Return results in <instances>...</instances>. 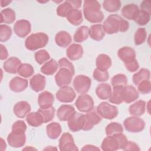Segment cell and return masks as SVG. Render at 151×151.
<instances>
[{
  "mask_svg": "<svg viewBox=\"0 0 151 151\" xmlns=\"http://www.w3.org/2000/svg\"><path fill=\"white\" fill-rule=\"evenodd\" d=\"M117 55L124 64L136 60L135 51L130 47H123L120 48L117 52Z\"/></svg>",
  "mask_w": 151,
  "mask_h": 151,
  "instance_id": "obj_18",
  "label": "cell"
},
{
  "mask_svg": "<svg viewBox=\"0 0 151 151\" xmlns=\"http://www.w3.org/2000/svg\"><path fill=\"white\" fill-rule=\"evenodd\" d=\"M1 52H0V59L1 60H5L8 57V52L6 48V47L2 45L1 44Z\"/></svg>",
  "mask_w": 151,
  "mask_h": 151,
  "instance_id": "obj_56",
  "label": "cell"
},
{
  "mask_svg": "<svg viewBox=\"0 0 151 151\" xmlns=\"http://www.w3.org/2000/svg\"><path fill=\"white\" fill-rule=\"evenodd\" d=\"M12 35V29L10 27L6 25H0V41L5 42L8 41Z\"/></svg>",
  "mask_w": 151,
  "mask_h": 151,
  "instance_id": "obj_47",
  "label": "cell"
},
{
  "mask_svg": "<svg viewBox=\"0 0 151 151\" xmlns=\"http://www.w3.org/2000/svg\"><path fill=\"white\" fill-rule=\"evenodd\" d=\"M15 18V12L11 8H8L1 11V23L10 24L14 22Z\"/></svg>",
  "mask_w": 151,
  "mask_h": 151,
  "instance_id": "obj_36",
  "label": "cell"
},
{
  "mask_svg": "<svg viewBox=\"0 0 151 151\" xmlns=\"http://www.w3.org/2000/svg\"><path fill=\"white\" fill-rule=\"evenodd\" d=\"M88 28L87 26H81L78 28L74 34V41L76 42H82L88 37Z\"/></svg>",
  "mask_w": 151,
  "mask_h": 151,
  "instance_id": "obj_37",
  "label": "cell"
},
{
  "mask_svg": "<svg viewBox=\"0 0 151 151\" xmlns=\"http://www.w3.org/2000/svg\"><path fill=\"white\" fill-rule=\"evenodd\" d=\"M58 147L60 150H78L74 142L73 136L69 133H64L59 139Z\"/></svg>",
  "mask_w": 151,
  "mask_h": 151,
  "instance_id": "obj_13",
  "label": "cell"
},
{
  "mask_svg": "<svg viewBox=\"0 0 151 151\" xmlns=\"http://www.w3.org/2000/svg\"><path fill=\"white\" fill-rule=\"evenodd\" d=\"M75 105L80 111L87 113L94 108V101L90 96L86 94H81L77 99Z\"/></svg>",
  "mask_w": 151,
  "mask_h": 151,
  "instance_id": "obj_10",
  "label": "cell"
},
{
  "mask_svg": "<svg viewBox=\"0 0 151 151\" xmlns=\"http://www.w3.org/2000/svg\"><path fill=\"white\" fill-rule=\"evenodd\" d=\"M147 32L145 28H139L135 34L134 37V44L136 45H139L143 44L146 40Z\"/></svg>",
  "mask_w": 151,
  "mask_h": 151,
  "instance_id": "obj_44",
  "label": "cell"
},
{
  "mask_svg": "<svg viewBox=\"0 0 151 151\" xmlns=\"http://www.w3.org/2000/svg\"><path fill=\"white\" fill-rule=\"evenodd\" d=\"M141 10L145 11L151 14V2L148 1H143L140 4Z\"/></svg>",
  "mask_w": 151,
  "mask_h": 151,
  "instance_id": "obj_55",
  "label": "cell"
},
{
  "mask_svg": "<svg viewBox=\"0 0 151 151\" xmlns=\"http://www.w3.org/2000/svg\"><path fill=\"white\" fill-rule=\"evenodd\" d=\"M34 57L36 62L40 65L47 62L50 58L49 53L45 50H41L36 52L35 53Z\"/></svg>",
  "mask_w": 151,
  "mask_h": 151,
  "instance_id": "obj_46",
  "label": "cell"
},
{
  "mask_svg": "<svg viewBox=\"0 0 151 151\" xmlns=\"http://www.w3.org/2000/svg\"><path fill=\"white\" fill-rule=\"evenodd\" d=\"M124 65L126 68L130 72H135L139 68V65L136 59L133 61L124 64Z\"/></svg>",
  "mask_w": 151,
  "mask_h": 151,
  "instance_id": "obj_53",
  "label": "cell"
},
{
  "mask_svg": "<svg viewBox=\"0 0 151 151\" xmlns=\"http://www.w3.org/2000/svg\"><path fill=\"white\" fill-rule=\"evenodd\" d=\"M17 73L19 76L23 77L28 78L34 74V70L33 67L31 64L27 63H23L21 64L18 67Z\"/></svg>",
  "mask_w": 151,
  "mask_h": 151,
  "instance_id": "obj_40",
  "label": "cell"
},
{
  "mask_svg": "<svg viewBox=\"0 0 151 151\" xmlns=\"http://www.w3.org/2000/svg\"><path fill=\"white\" fill-rule=\"evenodd\" d=\"M66 54L71 61L78 60L81 58L83 54V48L80 44H72L67 49Z\"/></svg>",
  "mask_w": 151,
  "mask_h": 151,
  "instance_id": "obj_22",
  "label": "cell"
},
{
  "mask_svg": "<svg viewBox=\"0 0 151 151\" xmlns=\"http://www.w3.org/2000/svg\"><path fill=\"white\" fill-rule=\"evenodd\" d=\"M91 80L84 75H78L73 80V87L77 93L86 94L90 88Z\"/></svg>",
  "mask_w": 151,
  "mask_h": 151,
  "instance_id": "obj_8",
  "label": "cell"
},
{
  "mask_svg": "<svg viewBox=\"0 0 151 151\" xmlns=\"http://www.w3.org/2000/svg\"><path fill=\"white\" fill-rule=\"evenodd\" d=\"M73 9L74 8L71 4L68 3L67 1H65L63 4L59 5L57 7L56 10L57 14L61 17H66L68 13Z\"/></svg>",
  "mask_w": 151,
  "mask_h": 151,
  "instance_id": "obj_45",
  "label": "cell"
},
{
  "mask_svg": "<svg viewBox=\"0 0 151 151\" xmlns=\"http://www.w3.org/2000/svg\"><path fill=\"white\" fill-rule=\"evenodd\" d=\"M123 150H140V148L138 145L132 141H127L124 146H123Z\"/></svg>",
  "mask_w": 151,
  "mask_h": 151,
  "instance_id": "obj_54",
  "label": "cell"
},
{
  "mask_svg": "<svg viewBox=\"0 0 151 151\" xmlns=\"http://www.w3.org/2000/svg\"><path fill=\"white\" fill-rule=\"evenodd\" d=\"M137 90L142 94H148L151 90L150 81L149 80L142 81L137 85Z\"/></svg>",
  "mask_w": 151,
  "mask_h": 151,
  "instance_id": "obj_50",
  "label": "cell"
},
{
  "mask_svg": "<svg viewBox=\"0 0 151 151\" xmlns=\"http://www.w3.org/2000/svg\"><path fill=\"white\" fill-rule=\"evenodd\" d=\"M1 150L2 151H4L6 149V145L5 142V141L4 140V139L2 138L1 139Z\"/></svg>",
  "mask_w": 151,
  "mask_h": 151,
  "instance_id": "obj_59",
  "label": "cell"
},
{
  "mask_svg": "<svg viewBox=\"0 0 151 151\" xmlns=\"http://www.w3.org/2000/svg\"><path fill=\"white\" fill-rule=\"evenodd\" d=\"M45 85V77L41 74H37L33 76L29 80V86L31 89L35 92H39L43 90Z\"/></svg>",
  "mask_w": 151,
  "mask_h": 151,
  "instance_id": "obj_16",
  "label": "cell"
},
{
  "mask_svg": "<svg viewBox=\"0 0 151 151\" xmlns=\"http://www.w3.org/2000/svg\"><path fill=\"white\" fill-rule=\"evenodd\" d=\"M96 68L101 71H107L111 65L110 57L104 54H101L96 58Z\"/></svg>",
  "mask_w": 151,
  "mask_h": 151,
  "instance_id": "obj_30",
  "label": "cell"
},
{
  "mask_svg": "<svg viewBox=\"0 0 151 151\" xmlns=\"http://www.w3.org/2000/svg\"><path fill=\"white\" fill-rule=\"evenodd\" d=\"M27 130V125L22 120H17L13 123L12 126V130L25 132Z\"/></svg>",
  "mask_w": 151,
  "mask_h": 151,
  "instance_id": "obj_51",
  "label": "cell"
},
{
  "mask_svg": "<svg viewBox=\"0 0 151 151\" xmlns=\"http://www.w3.org/2000/svg\"><path fill=\"white\" fill-rule=\"evenodd\" d=\"M127 139L125 135L122 133H117L112 136H107L105 137L101 145L103 150L114 151L123 149L127 142Z\"/></svg>",
  "mask_w": 151,
  "mask_h": 151,
  "instance_id": "obj_3",
  "label": "cell"
},
{
  "mask_svg": "<svg viewBox=\"0 0 151 151\" xmlns=\"http://www.w3.org/2000/svg\"><path fill=\"white\" fill-rule=\"evenodd\" d=\"M54 101V96L50 92L44 91L41 93L38 97V103L42 109H49L52 107Z\"/></svg>",
  "mask_w": 151,
  "mask_h": 151,
  "instance_id": "obj_17",
  "label": "cell"
},
{
  "mask_svg": "<svg viewBox=\"0 0 151 151\" xmlns=\"http://www.w3.org/2000/svg\"><path fill=\"white\" fill-rule=\"evenodd\" d=\"M96 93L101 100L109 99L111 94V86L107 83H101L96 87Z\"/></svg>",
  "mask_w": 151,
  "mask_h": 151,
  "instance_id": "obj_32",
  "label": "cell"
},
{
  "mask_svg": "<svg viewBox=\"0 0 151 151\" xmlns=\"http://www.w3.org/2000/svg\"><path fill=\"white\" fill-rule=\"evenodd\" d=\"M68 22L73 25H79L83 20L82 12L77 9H73L67 14L66 17Z\"/></svg>",
  "mask_w": 151,
  "mask_h": 151,
  "instance_id": "obj_33",
  "label": "cell"
},
{
  "mask_svg": "<svg viewBox=\"0 0 151 151\" xmlns=\"http://www.w3.org/2000/svg\"><path fill=\"white\" fill-rule=\"evenodd\" d=\"M85 116L87 120L86 131L92 129L93 126L99 124L102 119L101 117L97 113L96 107H94L92 110L87 112Z\"/></svg>",
  "mask_w": 151,
  "mask_h": 151,
  "instance_id": "obj_19",
  "label": "cell"
},
{
  "mask_svg": "<svg viewBox=\"0 0 151 151\" xmlns=\"http://www.w3.org/2000/svg\"><path fill=\"white\" fill-rule=\"evenodd\" d=\"M81 150H100V149L94 145H87L81 149Z\"/></svg>",
  "mask_w": 151,
  "mask_h": 151,
  "instance_id": "obj_58",
  "label": "cell"
},
{
  "mask_svg": "<svg viewBox=\"0 0 151 151\" xmlns=\"http://www.w3.org/2000/svg\"><path fill=\"white\" fill-rule=\"evenodd\" d=\"M67 2L71 4L74 9L80 8L82 3V1L81 0H67Z\"/></svg>",
  "mask_w": 151,
  "mask_h": 151,
  "instance_id": "obj_57",
  "label": "cell"
},
{
  "mask_svg": "<svg viewBox=\"0 0 151 151\" xmlns=\"http://www.w3.org/2000/svg\"><path fill=\"white\" fill-rule=\"evenodd\" d=\"M58 65L60 68L61 67H65L70 69L73 73H75V70L73 64L70 62L67 58H61L58 60Z\"/></svg>",
  "mask_w": 151,
  "mask_h": 151,
  "instance_id": "obj_52",
  "label": "cell"
},
{
  "mask_svg": "<svg viewBox=\"0 0 151 151\" xmlns=\"http://www.w3.org/2000/svg\"><path fill=\"white\" fill-rule=\"evenodd\" d=\"M7 142L12 147L18 148L24 146L26 142L25 132L12 130L7 137Z\"/></svg>",
  "mask_w": 151,
  "mask_h": 151,
  "instance_id": "obj_11",
  "label": "cell"
},
{
  "mask_svg": "<svg viewBox=\"0 0 151 151\" xmlns=\"http://www.w3.org/2000/svg\"><path fill=\"white\" fill-rule=\"evenodd\" d=\"M88 35L91 38L95 41H100L102 40L105 35L103 25L100 24L91 25L88 30Z\"/></svg>",
  "mask_w": 151,
  "mask_h": 151,
  "instance_id": "obj_26",
  "label": "cell"
},
{
  "mask_svg": "<svg viewBox=\"0 0 151 151\" xmlns=\"http://www.w3.org/2000/svg\"><path fill=\"white\" fill-rule=\"evenodd\" d=\"M49 40L47 34L44 32H37L31 34L25 41L26 48L30 51H35L46 46Z\"/></svg>",
  "mask_w": 151,
  "mask_h": 151,
  "instance_id": "obj_4",
  "label": "cell"
},
{
  "mask_svg": "<svg viewBox=\"0 0 151 151\" xmlns=\"http://www.w3.org/2000/svg\"><path fill=\"white\" fill-rule=\"evenodd\" d=\"M111 83L113 87H124L127 86V78L124 74H117L112 77Z\"/></svg>",
  "mask_w": 151,
  "mask_h": 151,
  "instance_id": "obj_43",
  "label": "cell"
},
{
  "mask_svg": "<svg viewBox=\"0 0 151 151\" xmlns=\"http://www.w3.org/2000/svg\"><path fill=\"white\" fill-rule=\"evenodd\" d=\"M62 129L60 124L57 122L49 123L46 127V132L48 137L51 139H56L61 134Z\"/></svg>",
  "mask_w": 151,
  "mask_h": 151,
  "instance_id": "obj_31",
  "label": "cell"
},
{
  "mask_svg": "<svg viewBox=\"0 0 151 151\" xmlns=\"http://www.w3.org/2000/svg\"><path fill=\"white\" fill-rule=\"evenodd\" d=\"M26 121L29 125L35 127L44 123V118L38 111L29 113L26 116Z\"/></svg>",
  "mask_w": 151,
  "mask_h": 151,
  "instance_id": "obj_27",
  "label": "cell"
},
{
  "mask_svg": "<svg viewBox=\"0 0 151 151\" xmlns=\"http://www.w3.org/2000/svg\"><path fill=\"white\" fill-rule=\"evenodd\" d=\"M102 25L104 32L108 34H113L118 32H124L129 28L128 21L117 14L110 15Z\"/></svg>",
  "mask_w": 151,
  "mask_h": 151,
  "instance_id": "obj_1",
  "label": "cell"
},
{
  "mask_svg": "<svg viewBox=\"0 0 151 151\" xmlns=\"http://www.w3.org/2000/svg\"><path fill=\"white\" fill-rule=\"evenodd\" d=\"M87 126V120L86 116L82 113L76 112L73 117L68 121L69 129L76 132L81 130H85Z\"/></svg>",
  "mask_w": 151,
  "mask_h": 151,
  "instance_id": "obj_5",
  "label": "cell"
},
{
  "mask_svg": "<svg viewBox=\"0 0 151 151\" xmlns=\"http://www.w3.org/2000/svg\"><path fill=\"white\" fill-rule=\"evenodd\" d=\"M28 84V81L27 79L17 76L11 79L9 86L11 91L15 93H19L25 90L27 88Z\"/></svg>",
  "mask_w": 151,
  "mask_h": 151,
  "instance_id": "obj_20",
  "label": "cell"
},
{
  "mask_svg": "<svg viewBox=\"0 0 151 151\" xmlns=\"http://www.w3.org/2000/svg\"><path fill=\"white\" fill-rule=\"evenodd\" d=\"M123 125L127 132L139 133L144 129L145 123L143 120L137 116H132L126 118L123 122Z\"/></svg>",
  "mask_w": 151,
  "mask_h": 151,
  "instance_id": "obj_7",
  "label": "cell"
},
{
  "mask_svg": "<svg viewBox=\"0 0 151 151\" xmlns=\"http://www.w3.org/2000/svg\"><path fill=\"white\" fill-rule=\"evenodd\" d=\"M59 65L55 60L51 59L46 62L40 68L41 72L47 76L54 74L57 70Z\"/></svg>",
  "mask_w": 151,
  "mask_h": 151,
  "instance_id": "obj_35",
  "label": "cell"
},
{
  "mask_svg": "<svg viewBox=\"0 0 151 151\" xmlns=\"http://www.w3.org/2000/svg\"><path fill=\"white\" fill-rule=\"evenodd\" d=\"M150 14L145 11L139 10L134 21L139 25L143 26L147 24L150 19Z\"/></svg>",
  "mask_w": 151,
  "mask_h": 151,
  "instance_id": "obj_41",
  "label": "cell"
},
{
  "mask_svg": "<svg viewBox=\"0 0 151 151\" xmlns=\"http://www.w3.org/2000/svg\"><path fill=\"white\" fill-rule=\"evenodd\" d=\"M150 75V73L148 69L144 68H141L137 73L133 76V82L136 86H137L142 81L149 80Z\"/></svg>",
  "mask_w": 151,
  "mask_h": 151,
  "instance_id": "obj_38",
  "label": "cell"
},
{
  "mask_svg": "<svg viewBox=\"0 0 151 151\" xmlns=\"http://www.w3.org/2000/svg\"><path fill=\"white\" fill-rule=\"evenodd\" d=\"M124 87H113L111 96L109 98L110 103L116 104H120L123 102Z\"/></svg>",
  "mask_w": 151,
  "mask_h": 151,
  "instance_id": "obj_34",
  "label": "cell"
},
{
  "mask_svg": "<svg viewBox=\"0 0 151 151\" xmlns=\"http://www.w3.org/2000/svg\"><path fill=\"white\" fill-rule=\"evenodd\" d=\"M96 109L99 114L106 119H113L117 117L119 113L117 107L107 102H101L96 107Z\"/></svg>",
  "mask_w": 151,
  "mask_h": 151,
  "instance_id": "obj_6",
  "label": "cell"
},
{
  "mask_svg": "<svg viewBox=\"0 0 151 151\" xmlns=\"http://www.w3.org/2000/svg\"><path fill=\"white\" fill-rule=\"evenodd\" d=\"M123 132V128L121 124L117 122L109 123L106 127V133L107 136H112L117 133H122Z\"/></svg>",
  "mask_w": 151,
  "mask_h": 151,
  "instance_id": "obj_42",
  "label": "cell"
},
{
  "mask_svg": "<svg viewBox=\"0 0 151 151\" xmlns=\"http://www.w3.org/2000/svg\"><path fill=\"white\" fill-rule=\"evenodd\" d=\"M103 6L108 12H117L121 7V2L119 0H106L103 2Z\"/></svg>",
  "mask_w": 151,
  "mask_h": 151,
  "instance_id": "obj_39",
  "label": "cell"
},
{
  "mask_svg": "<svg viewBox=\"0 0 151 151\" xmlns=\"http://www.w3.org/2000/svg\"><path fill=\"white\" fill-rule=\"evenodd\" d=\"M100 3L97 1L86 0L83 4V13L85 18L91 23L101 22L104 15L101 11Z\"/></svg>",
  "mask_w": 151,
  "mask_h": 151,
  "instance_id": "obj_2",
  "label": "cell"
},
{
  "mask_svg": "<svg viewBox=\"0 0 151 151\" xmlns=\"http://www.w3.org/2000/svg\"><path fill=\"white\" fill-rule=\"evenodd\" d=\"M31 31L30 22L26 19H20L17 21L14 25V31L15 34L20 38L27 37Z\"/></svg>",
  "mask_w": 151,
  "mask_h": 151,
  "instance_id": "obj_14",
  "label": "cell"
},
{
  "mask_svg": "<svg viewBox=\"0 0 151 151\" xmlns=\"http://www.w3.org/2000/svg\"><path fill=\"white\" fill-rule=\"evenodd\" d=\"M74 73L65 67H61L55 76V81L58 87H62L69 85Z\"/></svg>",
  "mask_w": 151,
  "mask_h": 151,
  "instance_id": "obj_9",
  "label": "cell"
},
{
  "mask_svg": "<svg viewBox=\"0 0 151 151\" xmlns=\"http://www.w3.org/2000/svg\"><path fill=\"white\" fill-rule=\"evenodd\" d=\"M93 78L97 81L104 82L107 81L109 78V74L107 71H101L96 68L93 73Z\"/></svg>",
  "mask_w": 151,
  "mask_h": 151,
  "instance_id": "obj_49",
  "label": "cell"
},
{
  "mask_svg": "<svg viewBox=\"0 0 151 151\" xmlns=\"http://www.w3.org/2000/svg\"><path fill=\"white\" fill-rule=\"evenodd\" d=\"M72 38L70 34L65 31H59L55 36V42L57 45L62 48L67 47L71 42Z\"/></svg>",
  "mask_w": 151,
  "mask_h": 151,
  "instance_id": "obj_24",
  "label": "cell"
},
{
  "mask_svg": "<svg viewBox=\"0 0 151 151\" xmlns=\"http://www.w3.org/2000/svg\"><path fill=\"white\" fill-rule=\"evenodd\" d=\"M57 99L62 103H71L76 97L74 90L69 86L61 87L56 93Z\"/></svg>",
  "mask_w": 151,
  "mask_h": 151,
  "instance_id": "obj_12",
  "label": "cell"
},
{
  "mask_svg": "<svg viewBox=\"0 0 151 151\" xmlns=\"http://www.w3.org/2000/svg\"><path fill=\"white\" fill-rule=\"evenodd\" d=\"M139 93L133 86L129 85L124 87L123 102L126 103H130L135 101L139 98Z\"/></svg>",
  "mask_w": 151,
  "mask_h": 151,
  "instance_id": "obj_25",
  "label": "cell"
},
{
  "mask_svg": "<svg viewBox=\"0 0 151 151\" xmlns=\"http://www.w3.org/2000/svg\"><path fill=\"white\" fill-rule=\"evenodd\" d=\"M76 112L74 107L71 105L63 104L58 108L57 115L60 121H68Z\"/></svg>",
  "mask_w": 151,
  "mask_h": 151,
  "instance_id": "obj_15",
  "label": "cell"
},
{
  "mask_svg": "<svg viewBox=\"0 0 151 151\" xmlns=\"http://www.w3.org/2000/svg\"><path fill=\"white\" fill-rule=\"evenodd\" d=\"M146 110V102L140 100L129 106V111L131 115L134 116H140L143 115Z\"/></svg>",
  "mask_w": 151,
  "mask_h": 151,
  "instance_id": "obj_29",
  "label": "cell"
},
{
  "mask_svg": "<svg viewBox=\"0 0 151 151\" xmlns=\"http://www.w3.org/2000/svg\"><path fill=\"white\" fill-rule=\"evenodd\" d=\"M139 11V7L133 4L124 6L122 9V15L126 19L134 20Z\"/></svg>",
  "mask_w": 151,
  "mask_h": 151,
  "instance_id": "obj_28",
  "label": "cell"
},
{
  "mask_svg": "<svg viewBox=\"0 0 151 151\" xmlns=\"http://www.w3.org/2000/svg\"><path fill=\"white\" fill-rule=\"evenodd\" d=\"M31 106L26 101L17 102L13 109L14 113L19 118H24L31 111Z\"/></svg>",
  "mask_w": 151,
  "mask_h": 151,
  "instance_id": "obj_21",
  "label": "cell"
},
{
  "mask_svg": "<svg viewBox=\"0 0 151 151\" xmlns=\"http://www.w3.org/2000/svg\"><path fill=\"white\" fill-rule=\"evenodd\" d=\"M38 111L42 114L44 118V123H48L54 119L55 114V109L54 107L46 109H42L40 108L38 110Z\"/></svg>",
  "mask_w": 151,
  "mask_h": 151,
  "instance_id": "obj_48",
  "label": "cell"
},
{
  "mask_svg": "<svg viewBox=\"0 0 151 151\" xmlns=\"http://www.w3.org/2000/svg\"><path fill=\"white\" fill-rule=\"evenodd\" d=\"M21 64V60L15 57H11L3 64L4 70L8 73L15 74L17 73L18 67Z\"/></svg>",
  "mask_w": 151,
  "mask_h": 151,
  "instance_id": "obj_23",
  "label": "cell"
},
{
  "mask_svg": "<svg viewBox=\"0 0 151 151\" xmlns=\"http://www.w3.org/2000/svg\"><path fill=\"white\" fill-rule=\"evenodd\" d=\"M11 2V1H3V0H1V7H4V6H7L9 4H10Z\"/></svg>",
  "mask_w": 151,
  "mask_h": 151,
  "instance_id": "obj_60",
  "label": "cell"
}]
</instances>
